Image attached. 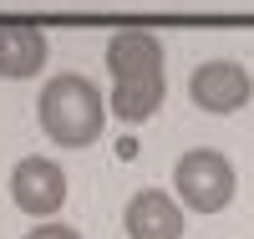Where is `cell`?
<instances>
[{"label": "cell", "instance_id": "7", "mask_svg": "<svg viewBox=\"0 0 254 239\" xmlns=\"http://www.w3.org/2000/svg\"><path fill=\"white\" fill-rule=\"evenodd\" d=\"M46 31L31 26V20H0V77L5 81H26L46 67Z\"/></svg>", "mask_w": 254, "mask_h": 239}, {"label": "cell", "instance_id": "3", "mask_svg": "<svg viewBox=\"0 0 254 239\" xmlns=\"http://www.w3.org/2000/svg\"><path fill=\"white\" fill-rule=\"evenodd\" d=\"M173 188H178V199L183 209H193V214H219L234 204V163H229L224 153H214V148H193V153H183L178 168H173Z\"/></svg>", "mask_w": 254, "mask_h": 239}, {"label": "cell", "instance_id": "8", "mask_svg": "<svg viewBox=\"0 0 254 239\" xmlns=\"http://www.w3.org/2000/svg\"><path fill=\"white\" fill-rule=\"evenodd\" d=\"M26 239H81V234H76L71 224H36Z\"/></svg>", "mask_w": 254, "mask_h": 239}, {"label": "cell", "instance_id": "1", "mask_svg": "<svg viewBox=\"0 0 254 239\" xmlns=\"http://www.w3.org/2000/svg\"><path fill=\"white\" fill-rule=\"evenodd\" d=\"M107 72H112V97L107 112L117 122H147L163 107V41L153 31H117L107 41Z\"/></svg>", "mask_w": 254, "mask_h": 239}, {"label": "cell", "instance_id": "5", "mask_svg": "<svg viewBox=\"0 0 254 239\" xmlns=\"http://www.w3.org/2000/svg\"><path fill=\"white\" fill-rule=\"evenodd\" d=\"M10 199L31 219H51L66 204V173H61V163L56 158H20L15 173H10Z\"/></svg>", "mask_w": 254, "mask_h": 239}, {"label": "cell", "instance_id": "2", "mask_svg": "<svg viewBox=\"0 0 254 239\" xmlns=\"http://www.w3.org/2000/svg\"><path fill=\"white\" fill-rule=\"evenodd\" d=\"M41 127H46V138L61 143V148H92L102 138V127H107V97H102V86L81 72H61L41 86Z\"/></svg>", "mask_w": 254, "mask_h": 239}, {"label": "cell", "instance_id": "4", "mask_svg": "<svg viewBox=\"0 0 254 239\" xmlns=\"http://www.w3.org/2000/svg\"><path fill=\"white\" fill-rule=\"evenodd\" d=\"M188 97H193V107H203V112L214 117H229L239 112V107L254 97V77L239 67V61H203V67L188 77Z\"/></svg>", "mask_w": 254, "mask_h": 239}, {"label": "cell", "instance_id": "6", "mask_svg": "<svg viewBox=\"0 0 254 239\" xmlns=\"http://www.w3.org/2000/svg\"><path fill=\"white\" fill-rule=\"evenodd\" d=\"M122 229H127V239H183V209H178L173 193L142 188V193L127 199Z\"/></svg>", "mask_w": 254, "mask_h": 239}]
</instances>
